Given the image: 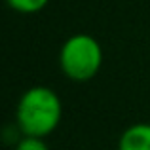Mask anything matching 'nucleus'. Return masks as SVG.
I'll list each match as a JSON object with an SVG mask.
<instances>
[{"instance_id":"obj_3","label":"nucleus","mask_w":150,"mask_h":150,"mask_svg":"<svg viewBox=\"0 0 150 150\" xmlns=\"http://www.w3.org/2000/svg\"><path fill=\"white\" fill-rule=\"evenodd\" d=\"M118 150H150V124H133L122 133Z\"/></svg>"},{"instance_id":"obj_5","label":"nucleus","mask_w":150,"mask_h":150,"mask_svg":"<svg viewBox=\"0 0 150 150\" xmlns=\"http://www.w3.org/2000/svg\"><path fill=\"white\" fill-rule=\"evenodd\" d=\"M15 150H50V146L46 144L44 137H33V135H23L17 141Z\"/></svg>"},{"instance_id":"obj_1","label":"nucleus","mask_w":150,"mask_h":150,"mask_svg":"<svg viewBox=\"0 0 150 150\" xmlns=\"http://www.w3.org/2000/svg\"><path fill=\"white\" fill-rule=\"evenodd\" d=\"M63 116V105L51 88L34 86L21 95L15 110L17 129L23 135L48 137L57 129Z\"/></svg>"},{"instance_id":"obj_2","label":"nucleus","mask_w":150,"mask_h":150,"mask_svg":"<svg viewBox=\"0 0 150 150\" xmlns=\"http://www.w3.org/2000/svg\"><path fill=\"white\" fill-rule=\"evenodd\" d=\"M59 65L67 78L88 82L99 72L103 65V48L89 34H72L59 51Z\"/></svg>"},{"instance_id":"obj_4","label":"nucleus","mask_w":150,"mask_h":150,"mask_svg":"<svg viewBox=\"0 0 150 150\" xmlns=\"http://www.w3.org/2000/svg\"><path fill=\"white\" fill-rule=\"evenodd\" d=\"M6 2L11 10L19 13H36L48 6L50 0H6Z\"/></svg>"}]
</instances>
